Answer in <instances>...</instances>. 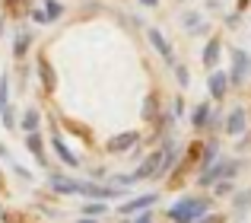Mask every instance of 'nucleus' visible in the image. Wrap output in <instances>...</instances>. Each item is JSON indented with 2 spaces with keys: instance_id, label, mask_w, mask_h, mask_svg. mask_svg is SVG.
I'll use <instances>...</instances> for the list:
<instances>
[{
  "instance_id": "1",
  "label": "nucleus",
  "mask_w": 251,
  "mask_h": 223,
  "mask_svg": "<svg viewBox=\"0 0 251 223\" xmlns=\"http://www.w3.org/2000/svg\"><path fill=\"white\" fill-rule=\"evenodd\" d=\"M210 207H213V201H210L207 195H184V198L172 201L166 217L172 223H197L203 214H210Z\"/></svg>"
},
{
  "instance_id": "2",
  "label": "nucleus",
  "mask_w": 251,
  "mask_h": 223,
  "mask_svg": "<svg viewBox=\"0 0 251 223\" xmlns=\"http://www.w3.org/2000/svg\"><path fill=\"white\" fill-rule=\"evenodd\" d=\"M248 74H251V55H248V51H242V48H235V51H232V70H229V83H232V86H245Z\"/></svg>"
},
{
  "instance_id": "3",
  "label": "nucleus",
  "mask_w": 251,
  "mask_h": 223,
  "mask_svg": "<svg viewBox=\"0 0 251 223\" xmlns=\"http://www.w3.org/2000/svg\"><path fill=\"white\" fill-rule=\"evenodd\" d=\"M162 172V147L153 150V153L147 156V160L140 163V166L134 169V182H147V179H156V175Z\"/></svg>"
},
{
  "instance_id": "4",
  "label": "nucleus",
  "mask_w": 251,
  "mask_h": 223,
  "mask_svg": "<svg viewBox=\"0 0 251 223\" xmlns=\"http://www.w3.org/2000/svg\"><path fill=\"white\" fill-rule=\"evenodd\" d=\"M223 131H226L229 137H242V134H248V112L242 109V106H235V109L226 115V121H223Z\"/></svg>"
},
{
  "instance_id": "5",
  "label": "nucleus",
  "mask_w": 251,
  "mask_h": 223,
  "mask_svg": "<svg viewBox=\"0 0 251 223\" xmlns=\"http://www.w3.org/2000/svg\"><path fill=\"white\" fill-rule=\"evenodd\" d=\"M48 185H51V192H57V195H80L83 192L80 179H70V175H61V172H51Z\"/></svg>"
},
{
  "instance_id": "6",
  "label": "nucleus",
  "mask_w": 251,
  "mask_h": 223,
  "mask_svg": "<svg viewBox=\"0 0 251 223\" xmlns=\"http://www.w3.org/2000/svg\"><path fill=\"white\" fill-rule=\"evenodd\" d=\"M147 38H150V45H153V48L159 51V57H162V61L175 67V48H172V42H169V38L162 35L159 29H147Z\"/></svg>"
},
{
  "instance_id": "7",
  "label": "nucleus",
  "mask_w": 251,
  "mask_h": 223,
  "mask_svg": "<svg viewBox=\"0 0 251 223\" xmlns=\"http://www.w3.org/2000/svg\"><path fill=\"white\" fill-rule=\"evenodd\" d=\"M156 204H159V195H156V192H147V195H137V198L124 201V204H121V214L127 217V214H140V211H150V207H156Z\"/></svg>"
},
{
  "instance_id": "8",
  "label": "nucleus",
  "mask_w": 251,
  "mask_h": 223,
  "mask_svg": "<svg viewBox=\"0 0 251 223\" xmlns=\"http://www.w3.org/2000/svg\"><path fill=\"white\" fill-rule=\"evenodd\" d=\"M207 86H210V99H216V102H223L226 99V93H229V70H213L210 74V80H207Z\"/></svg>"
},
{
  "instance_id": "9",
  "label": "nucleus",
  "mask_w": 251,
  "mask_h": 223,
  "mask_svg": "<svg viewBox=\"0 0 251 223\" xmlns=\"http://www.w3.org/2000/svg\"><path fill=\"white\" fill-rule=\"evenodd\" d=\"M124 188L118 185H96V182H83V198H99V201H108V198H118Z\"/></svg>"
},
{
  "instance_id": "10",
  "label": "nucleus",
  "mask_w": 251,
  "mask_h": 223,
  "mask_svg": "<svg viewBox=\"0 0 251 223\" xmlns=\"http://www.w3.org/2000/svg\"><path fill=\"white\" fill-rule=\"evenodd\" d=\"M51 150L57 153V160H61L64 166H70V169H76V166H80V160H76V153H74V150L67 147V143H64V137H61V134H54V137H51Z\"/></svg>"
},
{
  "instance_id": "11",
  "label": "nucleus",
  "mask_w": 251,
  "mask_h": 223,
  "mask_svg": "<svg viewBox=\"0 0 251 223\" xmlns=\"http://www.w3.org/2000/svg\"><path fill=\"white\" fill-rule=\"evenodd\" d=\"M25 147H29V153L35 156L38 166H45V163H48V153H45V143H42V134H38V131L25 134Z\"/></svg>"
},
{
  "instance_id": "12",
  "label": "nucleus",
  "mask_w": 251,
  "mask_h": 223,
  "mask_svg": "<svg viewBox=\"0 0 251 223\" xmlns=\"http://www.w3.org/2000/svg\"><path fill=\"white\" fill-rule=\"evenodd\" d=\"M134 143H137V134H134V131H124V134H118V137L108 140V150H111V153H124V150H130Z\"/></svg>"
},
{
  "instance_id": "13",
  "label": "nucleus",
  "mask_w": 251,
  "mask_h": 223,
  "mask_svg": "<svg viewBox=\"0 0 251 223\" xmlns=\"http://www.w3.org/2000/svg\"><path fill=\"white\" fill-rule=\"evenodd\" d=\"M210 112H213V109H210V102H197L194 112H191V124H194L197 131H203L210 124Z\"/></svg>"
},
{
  "instance_id": "14",
  "label": "nucleus",
  "mask_w": 251,
  "mask_h": 223,
  "mask_svg": "<svg viewBox=\"0 0 251 223\" xmlns=\"http://www.w3.org/2000/svg\"><path fill=\"white\" fill-rule=\"evenodd\" d=\"M220 55H223V42L220 38H210V42L203 45V64H207V67H216V64H220Z\"/></svg>"
},
{
  "instance_id": "15",
  "label": "nucleus",
  "mask_w": 251,
  "mask_h": 223,
  "mask_svg": "<svg viewBox=\"0 0 251 223\" xmlns=\"http://www.w3.org/2000/svg\"><path fill=\"white\" fill-rule=\"evenodd\" d=\"M29 45H32V32L29 29H19L16 32V42H13V55L25 57V55H29Z\"/></svg>"
},
{
  "instance_id": "16",
  "label": "nucleus",
  "mask_w": 251,
  "mask_h": 223,
  "mask_svg": "<svg viewBox=\"0 0 251 223\" xmlns=\"http://www.w3.org/2000/svg\"><path fill=\"white\" fill-rule=\"evenodd\" d=\"M38 77H42V86H45V89H54V86H57L54 67H51V64L45 61V57H42V61H38Z\"/></svg>"
},
{
  "instance_id": "17",
  "label": "nucleus",
  "mask_w": 251,
  "mask_h": 223,
  "mask_svg": "<svg viewBox=\"0 0 251 223\" xmlns=\"http://www.w3.org/2000/svg\"><path fill=\"white\" fill-rule=\"evenodd\" d=\"M220 160V147L216 143H207V147L201 150V160H197V169H207L210 163H216Z\"/></svg>"
},
{
  "instance_id": "18",
  "label": "nucleus",
  "mask_w": 251,
  "mask_h": 223,
  "mask_svg": "<svg viewBox=\"0 0 251 223\" xmlns=\"http://www.w3.org/2000/svg\"><path fill=\"white\" fill-rule=\"evenodd\" d=\"M105 211H108V204H105V201H99V198H89L83 204V217H102Z\"/></svg>"
},
{
  "instance_id": "19",
  "label": "nucleus",
  "mask_w": 251,
  "mask_h": 223,
  "mask_svg": "<svg viewBox=\"0 0 251 223\" xmlns=\"http://www.w3.org/2000/svg\"><path fill=\"white\" fill-rule=\"evenodd\" d=\"M38 121H42V115H38V109H29L23 115V131L25 134H32V131H38Z\"/></svg>"
},
{
  "instance_id": "20",
  "label": "nucleus",
  "mask_w": 251,
  "mask_h": 223,
  "mask_svg": "<svg viewBox=\"0 0 251 223\" xmlns=\"http://www.w3.org/2000/svg\"><path fill=\"white\" fill-rule=\"evenodd\" d=\"M213 195H216V198H229V195H235V179H220L213 185Z\"/></svg>"
},
{
  "instance_id": "21",
  "label": "nucleus",
  "mask_w": 251,
  "mask_h": 223,
  "mask_svg": "<svg viewBox=\"0 0 251 223\" xmlns=\"http://www.w3.org/2000/svg\"><path fill=\"white\" fill-rule=\"evenodd\" d=\"M45 6H48V10H45V13H48V23H54V19L64 16V3H61V0H45Z\"/></svg>"
},
{
  "instance_id": "22",
  "label": "nucleus",
  "mask_w": 251,
  "mask_h": 223,
  "mask_svg": "<svg viewBox=\"0 0 251 223\" xmlns=\"http://www.w3.org/2000/svg\"><path fill=\"white\" fill-rule=\"evenodd\" d=\"M6 106H10V77H0V112H3Z\"/></svg>"
},
{
  "instance_id": "23",
  "label": "nucleus",
  "mask_w": 251,
  "mask_h": 223,
  "mask_svg": "<svg viewBox=\"0 0 251 223\" xmlns=\"http://www.w3.org/2000/svg\"><path fill=\"white\" fill-rule=\"evenodd\" d=\"M245 207H251V188L248 192H242V195H235V201H232V211H245Z\"/></svg>"
},
{
  "instance_id": "24",
  "label": "nucleus",
  "mask_w": 251,
  "mask_h": 223,
  "mask_svg": "<svg viewBox=\"0 0 251 223\" xmlns=\"http://www.w3.org/2000/svg\"><path fill=\"white\" fill-rule=\"evenodd\" d=\"M175 80H178V86H191V74H188V67L184 64H175Z\"/></svg>"
},
{
  "instance_id": "25",
  "label": "nucleus",
  "mask_w": 251,
  "mask_h": 223,
  "mask_svg": "<svg viewBox=\"0 0 251 223\" xmlns=\"http://www.w3.org/2000/svg\"><path fill=\"white\" fill-rule=\"evenodd\" d=\"M156 115H159V112H156V96H147V102H143V118H147V121H156Z\"/></svg>"
},
{
  "instance_id": "26",
  "label": "nucleus",
  "mask_w": 251,
  "mask_h": 223,
  "mask_svg": "<svg viewBox=\"0 0 251 223\" xmlns=\"http://www.w3.org/2000/svg\"><path fill=\"white\" fill-rule=\"evenodd\" d=\"M184 29H203V16H197V13H184Z\"/></svg>"
},
{
  "instance_id": "27",
  "label": "nucleus",
  "mask_w": 251,
  "mask_h": 223,
  "mask_svg": "<svg viewBox=\"0 0 251 223\" xmlns=\"http://www.w3.org/2000/svg\"><path fill=\"white\" fill-rule=\"evenodd\" d=\"M197 223H226V214H213V211H210V214H203Z\"/></svg>"
},
{
  "instance_id": "28",
  "label": "nucleus",
  "mask_w": 251,
  "mask_h": 223,
  "mask_svg": "<svg viewBox=\"0 0 251 223\" xmlns=\"http://www.w3.org/2000/svg\"><path fill=\"white\" fill-rule=\"evenodd\" d=\"M172 115H175V118L184 115V99H181V96H175V99H172Z\"/></svg>"
},
{
  "instance_id": "29",
  "label": "nucleus",
  "mask_w": 251,
  "mask_h": 223,
  "mask_svg": "<svg viewBox=\"0 0 251 223\" xmlns=\"http://www.w3.org/2000/svg\"><path fill=\"white\" fill-rule=\"evenodd\" d=\"M0 121H3L6 128H13V124H16V118H13V109H10V106H6L3 112H0Z\"/></svg>"
},
{
  "instance_id": "30",
  "label": "nucleus",
  "mask_w": 251,
  "mask_h": 223,
  "mask_svg": "<svg viewBox=\"0 0 251 223\" xmlns=\"http://www.w3.org/2000/svg\"><path fill=\"white\" fill-rule=\"evenodd\" d=\"M153 220H156V214H153V207H150V211H140V214H137L134 223H153Z\"/></svg>"
},
{
  "instance_id": "31",
  "label": "nucleus",
  "mask_w": 251,
  "mask_h": 223,
  "mask_svg": "<svg viewBox=\"0 0 251 223\" xmlns=\"http://www.w3.org/2000/svg\"><path fill=\"white\" fill-rule=\"evenodd\" d=\"M32 19H35V23H48V13L45 10H32Z\"/></svg>"
},
{
  "instance_id": "32",
  "label": "nucleus",
  "mask_w": 251,
  "mask_h": 223,
  "mask_svg": "<svg viewBox=\"0 0 251 223\" xmlns=\"http://www.w3.org/2000/svg\"><path fill=\"white\" fill-rule=\"evenodd\" d=\"M143 6H147V10H156V6H159V0H140Z\"/></svg>"
},
{
  "instance_id": "33",
  "label": "nucleus",
  "mask_w": 251,
  "mask_h": 223,
  "mask_svg": "<svg viewBox=\"0 0 251 223\" xmlns=\"http://www.w3.org/2000/svg\"><path fill=\"white\" fill-rule=\"evenodd\" d=\"M76 223H99V217H80Z\"/></svg>"
},
{
  "instance_id": "34",
  "label": "nucleus",
  "mask_w": 251,
  "mask_h": 223,
  "mask_svg": "<svg viewBox=\"0 0 251 223\" xmlns=\"http://www.w3.org/2000/svg\"><path fill=\"white\" fill-rule=\"evenodd\" d=\"M3 26H6V23H3V19H0V35H3Z\"/></svg>"
}]
</instances>
